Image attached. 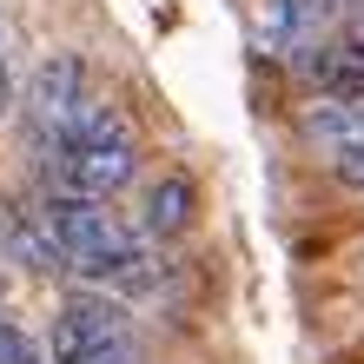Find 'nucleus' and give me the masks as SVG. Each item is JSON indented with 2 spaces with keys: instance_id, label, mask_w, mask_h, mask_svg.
Listing matches in <instances>:
<instances>
[{
  "instance_id": "obj_3",
  "label": "nucleus",
  "mask_w": 364,
  "mask_h": 364,
  "mask_svg": "<svg viewBox=\"0 0 364 364\" xmlns=\"http://www.w3.org/2000/svg\"><path fill=\"white\" fill-rule=\"evenodd\" d=\"M93 100V80H87V60L80 53H47L40 67L27 73V100H20V119L40 146V159L60 153V139L73 133V119L87 113Z\"/></svg>"
},
{
  "instance_id": "obj_7",
  "label": "nucleus",
  "mask_w": 364,
  "mask_h": 364,
  "mask_svg": "<svg viewBox=\"0 0 364 364\" xmlns=\"http://www.w3.org/2000/svg\"><path fill=\"white\" fill-rule=\"evenodd\" d=\"M338 179H345V186H358V192H364V159H358V166H345V173H338Z\"/></svg>"
},
{
  "instance_id": "obj_2",
  "label": "nucleus",
  "mask_w": 364,
  "mask_h": 364,
  "mask_svg": "<svg viewBox=\"0 0 364 364\" xmlns=\"http://www.w3.org/2000/svg\"><path fill=\"white\" fill-rule=\"evenodd\" d=\"M53 166V186L60 192H80V199H119L139 173V133L133 119L119 113L113 100H87V113L73 119V133L60 139Z\"/></svg>"
},
{
  "instance_id": "obj_1",
  "label": "nucleus",
  "mask_w": 364,
  "mask_h": 364,
  "mask_svg": "<svg viewBox=\"0 0 364 364\" xmlns=\"http://www.w3.org/2000/svg\"><path fill=\"white\" fill-rule=\"evenodd\" d=\"M47 239L60 252V265L93 278V285H139L153 265V239L139 225H126L119 212H106V199H80V192H47L40 199Z\"/></svg>"
},
{
  "instance_id": "obj_4",
  "label": "nucleus",
  "mask_w": 364,
  "mask_h": 364,
  "mask_svg": "<svg viewBox=\"0 0 364 364\" xmlns=\"http://www.w3.org/2000/svg\"><path fill=\"white\" fill-rule=\"evenodd\" d=\"M126 311L113 305L106 291H73L53 318V364H93L100 351L126 345Z\"/></svg>"
},
{
  "instance_id": "obj_8",
  "label": "nucleus",
  "mask_w": 364,
  "mask_h": 364,
  "mask_svg": "<svg viewBox=\"0 0 364 364\" xmlns=\"http://www.w3.org/2000/svg\"><path fill=\"white\" fill-rule=\"evenodd\" d=\"M20 364H47V358H40V351H33V345H20Z\"/></svg>"
},
{
  "instance_id": "obj_5",
  "label": "nucleus",
  "mask_w": 364,
  "mask_h": 364,
  "mask_svg": "<svg viewBox=\"0 0 364 364\" xmlns=\"http://www.w3.org/2000/svg\"><path fill=\"white\" fill-rule=\"evenodd\" d=\"M298 133L331 173L364 159V93H311V106L298 113Z\"/></svg>"
},
{
  "instance_id": "obj_6",
  "label": "nucleus",
  "mask_w": 364,
  "mask_h": 364,
  "mask_svg": "<svg viewBox=\"0 0 364 364\" xmlns=\"http://www.w3.org/2000/svg\"><path fill=\"white\" fill-rule=\"evenodd\" d=\"M192 212H199V192H192L186 173H159L153 186H146V199H139V232L153 245L166 239H179V232L192 225Z\"/></svg>"
}]
</instances>
